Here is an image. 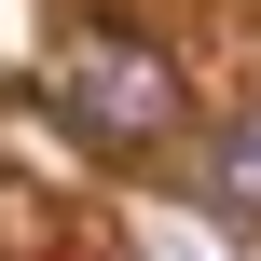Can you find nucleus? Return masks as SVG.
<instances>
[{"instance_id":"obj_1","label":"nucleus","mask_w":261,"mask_h":261,"mask_svg":"<svg viewBox=\"0 0 261 261\" xmlns=\"http://www.w3.org/2000/svg\"><path fill=\"white\" fill-rule=\"evenodd\" d=\"M55 110H69L96 151H151V138H179V69H165L138 28H69V55H55Z\"/></svg>"},{"instance_id":"obj_2","label":"nucleus","mask_w":261,"mask_h":261,"mask_svg":"<svg viewBox=\"0 0 261 261\" xmlns=\"http://www.w3.org/2000/svg\"><path fill=\"white\" fill-rule=\"evenodd\" d=\"M193 193H206V220H261V110H234V124L206 138Z\"/></svg>"}]
</instances>
